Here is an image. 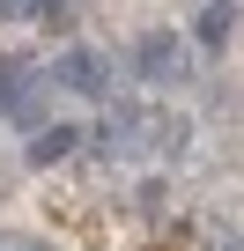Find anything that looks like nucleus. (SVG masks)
Masks as SVG:
<instances>
[{
    "instance_id": "f257e3e1",
    "label": "nucleus",
    "mask_w": 244,
    "mask_h": 251,
    "mask_svg": "<svg viewBox=\"0 0 244 251\" xmlns=\"http://www.w3.org/2000/svg\"><path fill=\"white\" fill-rule=\"evenodd\" d=\"M141 74H148V81L185 74V45H178V37H163V30H156V37H141Z\"/></svg>"
},
{
    "instance_id": "f03ea898",
    "label": "nucleus",
    "mask_w": 244,
    "mask_h": 251,
    "mask_svg": "<svg viewBox=\"0 0 244 251\" xmlns=\"http://www.w3.org/2000/svg\"><path fill=\"white\" fill-rule=\"evenodd\" d=\"M52 81H59V89H81V96H104V67H96L89 52H67V59L52 67Z\"/></svg>"
},
{
    "instance_id": "7ed1b4c3",
    "label": "nucleus",
    "mask_w": 244,
    "mask_h": 251,
    "mask_svg": "<svg viewBox=\"0 0 244 251\" xmlns=\"http://www.w3.org/2000/svg\"><path fill=\"white\" fill-rule=\"evenodd\" d=\"M74 141H81L74 126H52V133H37V141H30V163L45 170V163H59V155H74Z\"/></svg>"
},
{
    "instance_id": "20e7f679",
    "label": "nucleus",
    "mask_w": 244,
    "mask_h": 251,
    "mask_svg": "<svg viewBox=\"0 0 244 251\" xmlns=\"http://www.w3.org/2000/svg\"><path fill=\"white\" fill-rule=\"evenodd\" d=\"M229 23H237L229 0H207V15H200V45H222V37H229Z\"/></svg>"
},
{
    "instance_id": "39448f33",
    "label": "nucleus",
    "mask_w": 244,
    "mask_h": 251,
    "mask_svg": "<svg viewBox=\"0 0 244 251\" xmlns=\"http://www.w3.org/2000/svg\"><path fill=\"white\" fill-rule=\"evenodd\" d=\"M30 81V59H0V111L15 103V89Z\"/></svg>"
},
{
    "instance_id": "423d86ee",
    "label": "nucleus",
    "mask_w": 244,
    "mask_h": 251,
    "mask_svg": "<svg viewBox=\"0 0 244 251\" xmlns=\"http://www.w3.org/2000/svg\"><path fill=\"white\" fill-rule=\"evenodd\" d=\"M207 251H244V236H237V229H222V222H215V229H207Z\"/></svg>"
},
{
    "instance_id": "0eeeda50",
    "label": "nucleus",
    "mask_w": 244,
    "mask_h": 251,
    "mask_svg": "<svg viewBox=\"0 0 244 251\" xmlns=\"http://www.w3.org/2000/svg\"><path fill=\"white\" fill-rule=\"evenodd\" d=\"M0 15H37V0H0Z\"/></svg>"
},
{
    "instance_id": "6e6552de",
    "label": "nucleus",
    "mask_w": 244,
    "mask_h": 251,
    "mask_svg": "<svg viewBox=\"0 0 244 251\" xmlns=\"http://www.w3.org/2000/svg\"><path fill=\"white\" fill-rule=\"evenodd\" d=\"M0 251H30V244H0Z\"/></svg>"
}]
</instances>
